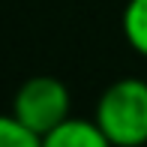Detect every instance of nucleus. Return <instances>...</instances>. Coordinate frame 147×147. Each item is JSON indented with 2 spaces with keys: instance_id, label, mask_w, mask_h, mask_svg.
<instances>
[{
  "instance_id": "7ed1b4c3",
  "label": "nucleus",
  "mask_w": 147,
  "mask_h": 147,
  "mask_svg": "<svg viewBox=\"0 0 147 147\" xmlns=\"http://www.w3.org/2000/svg\"><path fill=\"white\" fill-rule=\"evenodd\" d=\"M42 147H114L108 141L96 120L84 117H66L63 123H57L51 132L42 135Z\"/></svg>"
},
{
  "instance_id": "39448f33",
  "label": "nucleus",
  "mask_w": 147,
  "mask_h": 147,
  "mask_svg": "<svg viewBox=\"0 0 147 147\" xmlns=\"http://www.w3.org/2000/svg\"><path fill=\"white\" fill-rule=\"evenodd\" d=\"M0 147H42V135L21 123L15 114H0Z\"/></svg>"
},
{
  "instance_id": "f257e3e1",
  "label": "nucleus",
  "mask_w": 147,
  "mask_h": 147,
  "mask_svg": "<svg viewBox=\"0 0 147 147\" xmlns=\"http://www.w3.org/2000/svg\"><path fill=\"white\" fill-rule=\"evenodd\" d=\"M93 120L114 147L147 144V78H117L102 90Z\"/></svg>"
},
{
  "instance_id": "20e7f679",
  "label": "nucleus",
  "mask_w": 147,
  "mask_h": 147,
  "mask_svg": "<svg viewBox=\"0 0 147 147\" xmlns=\"http://www.w3.org/2000/svg\"><path fill=\"white\" fill-rule=\"evenodd\" d=\"M123 36L135 54L147 57V0H129L123 6V18H120Z\"/></svg>"
},
{
  "instance_id": "f03ea898",
  "label": "nucleus",
  "mask_w": 147,
  "mask_h": 147,
  "mask_svg": "<svg viewBox=\"0 0 147 147\" xmlns=\"http://www.w3.org/2000/svg\"><path fill=\"white\" fill-rule=\"evenodd\" d=\"M12 114L36 135H45L72 114V93L54 75H33L15 90Z\"/></svg>"
}]
</instances>
